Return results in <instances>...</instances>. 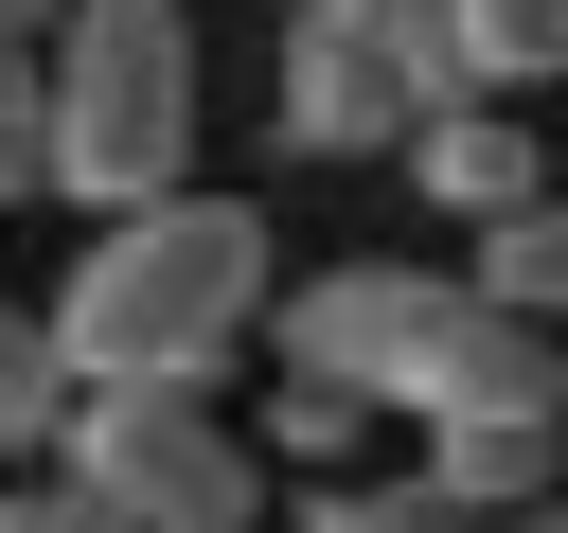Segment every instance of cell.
<instances>
[{"instance_id":"16","label":"cell","mask_w":568,"mask_h":533,"mask_svg":"<svg viewBox=\"0 0 568 533\" xmlns=\"http://www.w3.org/2000/svg\"><path fill=\"white\" fill-rule=\"evenodd\" d=\"M479 533H568V497H550V515H479Z\"/></svg>"},{"instance_id":"9","label":"cell","mask_w":568,"mask_h":533,"mask_svg":"<svg viewBox=\"0 0 568 533\" xmlns=\"http://www.w3.org/2000/svg\"><path fill=\"white\" fill-rule=\"evenodd\" d=\"M89 409H106V391H89V355H71L53 320H18V338H0V444H18V480H36V462H71V426H89Z\"/></svg>"},{"instance_id":"10","label":"cell","mask_w":568,"mask_h":533,"mask_svg":"<svg viewBox=\"0 0 568 533\" xmlns=\"http://www.w3.org/2000/svg\"><path fill=\"white\" fill-rule=\"evenodd\" d=\"M444 36H462V89H479V107L568 89V0H444Z\"/></svg>"},{"instance_id":"2","label":"cell","mask_w":568,"mask_h":533,"mask_svg":"<svg viewBox=\"0 0 568 533\" xmlns=\"http://www.w3.org/2000/svg\"><path fill=\"white\" fill-rule=\"evenodd\" d=\"M53 195L71 213L195 195V0H89L53 36Z\"/></svg>"},{"instance_id":"8","label":"cell","mask_w":568,"mask_h":533,"mask_svg":"<svg viewBox=\"0 0 568 533\" xmlns=\"http://www.w3.org/2000/svg\"><path fill=\"white\" fill-rule=\"evenodd\" d=\"M426 480L462 515H550L568 497V409H479V426H426Z\"/></svg>"},{"instance_id":"15","label":"cell","mask_w":568,"mask_h":533,"mask_svg":"<svg viewBox=\"0 0 568 533\" xmlns=\"http://www.w3.org/2000/svg\"><path fill=\"white\" fill-rule=\"evenodd\" d=\"M71 18H89V0H0V36H18V53H53Z\"/></svg>"},{"instance_id":"12","label":"cell","mask_w":568,"mask_h":533,"mask_svg":"<svg viewBox=\"0 0 568 533\" xmlns=\"http://www.w3.org/2000/svg\"><path fill=\"white\" fill-rule=\"evenodd\" d=\"M462 284H479L497 320H550V338H568V195H532L515 231H462Z\"/></svg>"},{"instance_id":"4","label":"cell","mask_w":568,"mask_h":533,"mask_svg":"<svg viewBox=\"0 0 568 533\" xmlns=\"http://www.w3.org/2000/svg\"><path fill=\"white\" fill-rule=\"evenodd\" d=\"M71 480H89L124 533H248L284 462H266L248 426H213L195 391H106V409L71 426Z\"/></svg>"},{"instance_id":"13","label":"cell","mask_w":568,"mask_h":533,"mask_svg":"<svg viewBox=\"0 0 568 533\" xmlns=\"http://www.w3.org/2000/svg\"><path fill=\"white\" fill-rule=\"evenodd\" d=\"M284 533H479V515L408 462V480H302V515H284Z\"/></svg>"},{"instance_id":"14","label":"cell","mask_w":568,"mask_h":533,"mask_svg":"<svg viewBox=\"0 0 568 533\" xmlns=\"http://www.w3.org/2000/svg\"><path fill=\"white\" fill-rule=\"evenodd\" d=\"M0 533H124V515H106V497H89V480H71V462H36V480H18V497H0Z\"/></svg>"},{"instance_id":"6","label":"cell","mask_w":568,"mask_h":533,"mask_svg":"<svg viewBox=\"0 0 568 533\" xmlns=\"http://www.w3.org/2000/svg\"><path fill=\"white\" fill-rule=\"evenodd\" d=\"M479 409H568V338H550V320H497V302L462 284V320L408 355L390 426H479Z\"/></svg>"},{"instance_id":"3","label":"cell","mask_w":568,"mask_h":533,"mask_svg":"<svg viewBox=\"0 0 568 533\" xmlns=\"http://www.w3.org/2000/svg\"><path fill=\"white\" fill-rule=\"evenodd\" d=\"M444 107H462L444 0H284V71H266L284 160H408Z\"/></svg>"},{"instance_id":"7","label":"cell","mask_w":568,"mask_h":533,"mask_svg":"<svg viewBox=\"0 0 568 533\" xmlns=\"http://www.w3.org/2000/svg\"><path fill=\"white\" fill-rule=\"evenodd\" d=\"M408 195H426L444 231H515V213L550 195V142H532V107H479V89H462V107L408 142Z\"/></svg>"},{"instance_id":"1","label":"cell","mask_w":568,"mask_h":533,"mask_svg":"<svg viewBox=\"0 0 568 533\" xmlns=\"http://www.w3.org/2000/svg\"><path fill=\"white\" fill-rule=\"evenodd\" d=\"M36 320L89 355V391H195V409H213V391H231V355L284 320V266H266V213L195 178V195L89 213Z\"/></svg>"},{"instance_id":"5","label":"cell","mask_w":568,"mask_h":533,"mask_svg":"<svg viewBox=\"0 0 568 533\" xmlns=\"http://www.w3.org/2000/svg\"><path fill=\"white\" fill-rule=\"evenodd\" d=\"M444 320H462V284H444V266L355 249V266H302V284H284L266 355H284V373H337V391H373V409H390V391H408V355H426Z\"/></svg>"},{"instance_id":"11","label":"cell","mask_w":568,"mask_h":533,"mask_svg":"<svg viewBox=\"0 0 568 533\" xmlns=\"http://www.w3.org/2000/svg\"><path fill=\"white\" fill-rule=\"evenodd\" d=\"M390 409L373 391H337V373H266V409H248V444L284 462V480H355V444H373Z\"/></svg>"}]
</instances>
